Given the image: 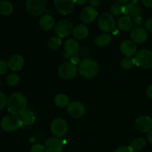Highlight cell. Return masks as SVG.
Returning a JSON list of instances; mask_svg holds the SVG:
<instances>
[{
    "label": "cell",
    "mask_w": 152,
    "mask_h": 152,
    "mask_svg": "<svg viewBox=\"0 0 152 152\" xmlns=\"http://www.w3.org/2000/svg\"><path fill=\"white\" fill-rule=\"evenodd\" d=\"M7 108L10 114L20 116L27 108V99L25 95L20 92L11 94L7 99Z\"/></svg>",
    "instance_id": "1"
},
{
    "label": "cell",
    "mask_w": 152,
    "mask_h": 152,
    "mask_svg": "<svg viewBox=\"0 0 152 152\" xmlns=\"http://www.w3.org/2000/svg\"><path fill=\"white\" fill-rule=\"evenodd\" d=\"M99 67L97 62L92 59H84L79 65L78 71L85 79H92L96 77L99 73Z\"/></svg>",
    "instance_id": "2"
},
{
    "label": "cell",
    "mask_w": 152,
    "mask_h": 152,
    "mask_svg": "<svg viewBox=\"0 0 152 152\" xmlns=\"http://www.w3.org/2000/svg\"><path fill=\"white\" fill-rule=\"evenodd\" d=\"M0 126L3 131L6 132H13L20 129L22 124L21 119L19 116L8 114L1 119L0 122Z\"/></svg>",
    "instance_id": "3"
},
{
    "label": "cell",
    "mask_w": 152,
    "mask_h": 152,
    "mask_svg": "<svg viewBox=\"0 0 152 152\" xmlns=\"http://www.w3.org/2000/svg\"><path fill=\"white\" fill-rule=\"evenodd\" d=\"M115 19L114 16L109 13H103L99 16L98 19V27L105 34L114 32L116 30Z\"/></svg>",
    "instance_id": "4"
},
{
    "label": "cell",
    "mask_w": 152,
    "mask_h": 152,
    "mask_svg": "<svg viewBox=\"0 0 152 152\" xmlns=\"http://www.w3.org/2000/svg\"><path fill=\"white\" fill-rule=\"evenodd\" d=\"M134 65L138 67L149 69L152 68V52L151 50L143 49L136 53V56L133 59Z\"/></svg>",
    "instance_id": "5"
},
{
    "label": "cell",
    "mask_w": 152,
    "mask_h": 152,
    "mask_svg": "<svg viewBox=\"0 0 152 152\" xmlns=\"http://www.w3.org/2000/svg\"><path fill=\"white\" fill-rule=\"evenodd\" d=\"M46 0H28L26 1V9L31 16H40L45 9Z\"/></svg>",
    "instance_id": "6"
},
{
    "label": "cell",
    "mask_w": 152,
    "mask_h": 152,
    "mask_svg": "<svg viewBox=\"0 0 152 152\" xmlns=\"http://www.w3.org/2000/svg\"><path fill=\"white\" fill-rule=\"evenodd\" d=\"M51 133L56 137H64L68 131V125L65 120L62 118H56L50 124Z\"/></svg>",
    "instance_id": "7"
},
{
    "label": "cell",
    "mask_w": 152,
    "mask_h": 152,
    "mask_svg": "<svg viewBox=\"0 0 152 152\" xmlns=\"http://www.w3.org/2000/svg\"><path fill=\"white\" fill-rule=\"evenodd\" d=\"M55 33L59 38H65L68 37L73 32V25L70 21L62 19L57 22L54 27Z\"/></svg>",
    "instance_id": "8"
},
{
    "label": "cell",
    "mask_w": 152,
    "mask_h": 152,
    "mask_svg": "<svg viewBox=\"0 0 152 152\" xmlns=\"http://www.w3.org/2000/svg\"><path fill=\"white\" fill-rule=\"evenodd\" d=\"M77 74V67L71 62L62 63L58 68V74L63 80H71L76 77Z\"/></svg>",
    "instance_id": "9"
},
{
    "label": "cell",
    "mask_w": 152,
    "mask_h": 152,
    "mask_svg": "<svg viewBox=\"0 0 152 152\" xmlns=\"http://www.w3.org/2000/svg\"><path fill=\"white\" fill-rule=\"evenodd\" d=\"M67 111L71 117L74 118H81L86 114V108L84 105L78 101L69 102L67 106Z\"/></svg>",
    "instance_id": "10"
},
{
    "label": "cell",
    "mask_w": 152,
    "mask_h": 152,
    "mask_svg": "<svg viewBox=\"0 0 152 152\" xmlns=\"http://www.w3.org/2000/svg\"><path fill=\"white\" fill-rule=\"evenodd\" d=\"M44 148L45 152H63V140L59 137H50L45 141Z\"/></svg>",
    "instance_id": "11"
},
{
    "label": "cell",
    "mask_w": 152,
    "mask_h": 152,
    "mask_svg": "<svg viewBox=\"0 0 152 152\" xmlns=\"http://www.w3.org/2000/svg\"><path fill=\"white\" fill-rule=\"evenodd\" d=\"M98 12L96 8L91 6L83 7L80 13V20L85 24H90L97 18Z\"/></svg>",
    "instance_id": "12"
},
{
    "label": "cell",
    "mask_w": 152,
    "mask_h": 152,
    "mask_svg": "<svg viewBox=\"0 0 152 152\" xmlns=\"http://www.w3.org/2000/svg\"><path fill=\"white\" fill-rule=\"evenodd\" d=\"M75 1L72 0H56L54 5L56 10L62 15H68L73 11Z\"/></svg>",
    "instance_id": "13"
},
{
    "label": "cell",
    "mask_w": 152,
    "mask_h": 152,
    "mask_svg": "<svg viewBox=\"0 0 152 152\" xmlns=\"http://www.w3.org/2000/svg\"><path fill=\"white\" fill-rule=\"evenodd\" d=\"M137 1H129L124 6V14L131 18H136L137 16H140L142 14V10L140 6L137 4Z\"/></svg>",
    "instance_id": "14"
},
{
    "label": "cell",
    "mask_w": 152,
    "mask_h": 152,
    "mask_svg": "<svg viewBox=\"0 0 152 152\" xmlns=\"http://www.w3.org/2000/svg\"><path fill=\"white\" fill-rule=\"evenodd\" d=\"M137 129L142 133H149L152 130V119L148 116H140L135 121Z\"/></svg>",
    "instance_id": "15"
},
{
    "label": "cell",
    "mask_w": 152,
    "mask_h": 152,
    "mask_svg": "<svg viewBox=\"0 0 152 152\" xmlns=\"http://www.w3.org/2000/svg\"><path fill=\"white\" fill-rule=\"evenodd\" d=\"M120 49L121 53L126 57H131L137 53V46L136 43L130 39H126L120 44Z\"/></svg>",
    "instance_id": "16"
},
{
    "label": "cell",
    "mask_w": 152,
    "mask_h": 152,
    "mask_svg": "<svg viewBox=\"0 0 152 152\" xmlns=\"http://www.w3.org/2000/svg\"><path fill=\"white\" fill-rule=\"evenodd\" d=\"M7 66L12 71H19L23 68L25 59L20 54H13L7 60Z\"/></svg>",
    "instance_id": "17"
},
{
    "label": "cell",
    "mask_w": 152,
    "mask_h": 152,
    "mask_svg": "<svg viewBox=\"0 0 152 152\" xmlns=\"http://www.w3.org/2000/svg\"><path fill=\"white\" fill-rule=\"evenodd\" d=\"M131 38L135 43H144L148 39V34L144 28L135 27L131 31Z\"/></svg>",
    "instance_id": "18"
},
{
    "label": "cell",
    "mask_w": 152,
    "mask_h": 152,
    "mask_svg": "<svg viewBox=\"0 0 152 152\" xmlns=\"http://www.w3.org/2000/svg\"><path fill=\"white\" fill-rule=\"evenodd\" d=\"M65 51L68 56H75L80 51V44L74 39H69L67 40L64 45Z\"/></svg>",
    "instance_id": "19"
},
{
    "label": "cell",
    "mask_w": 152,
    "mask_h": 152,
    "mask_svg": "<svg viewBox=\"0 0 152 152\" xmlns=\"http://www.w3.org/2000/svg\"><path fill=\"white\" fill-rule=\"evenodd\" d=\"M39 25L40 28L43 31H48L53 29L55 27V21L53 16L50 15H45L41 17L39 22Z\"/></svg>",
    "instance_id": "20"
},
{
    "label": "cell",
    "mask_w": 152,
    "mask_h": 152,
    "mask_svg": "<svg viewBox=\"0 0 152 152\" xmlns=\"http://www.w3.org/2000/svg\"><path fill=\"white\" fill-rule=\"evenodd\" d=\"M72 34L75 39L78 40H83L87 38L89 34V31L86 25L80 24L74 28Z\"/></svg>",
    "instance_id": "21"
},
{
    "label": "cell",
    "mask_w": 152,
    "mask_h": 152,
    "mask_svg": "<svg viewBox=\"0 0 152 152\" xmlns=\"http://www.w3.org/2000/svg\"><path fill=\"white\" fill-rule=\"evenodd\" d=\"M117 25L120 30L123 31H129L133 28V19L127 16H121L117 19Z\"/></svg>",
    "instance_id": "22"
},
{
    "label": "cell",
    "mask_w": 152,
    "mask_h": 152,
    "mask_svg": "<svg viewBox=\"0 0 152 152\" xmlns=\"http://www.w3.org/2000/svg\"><path fill=\"white\" fill-rule=\"evenodd\" d=\"M112 40V37L109 34H101L95 38L94 42L98 47H105L109 45Z\"/></svg>",
    "instance_id": "23"
},
{
    "label": "cell",
    "mask_w": 152,
    "mask_h": 152,
    "mask_svg": "<svg viewBox=\"0 0 152 152\" xmlns=\"http://www.w3.org/2000/svg\"><path fill=\"white\" fill-rule=\"evenodd\" d=\"M19 117H20L22 124L25 126H31L34 124L36 120L34 113L31 111H27V110L24 111Z\"/></svg>",
    "instance_id": "24"
},
{
    "label": "cell",
    "mask_w": 152,
    "mask_h": 152,
    "mask_svg": "<svg viewBox=\"0 0 152 152\" xmlns=\"http://www.w3.org/2000/svg\"><path fill=\"white\" fill-rule=\"evenodd\" d=\"M13 11V6L11 2L6 0H0V14L9 16Z\"/></svg>",
    "instance_id": "25"
},
{
    "label": "cell",
    "mask_w": 152,
    "mask_h": 152,
    "mask_svg": "<svg viewBox=\"0 0 152 152\" xmlns=\"http://www.w3.org/2000/svg\"><path fill=\"white\" fill-rule=\"evenodd\" d=\"M145 144H146V142L143 138H137L131 142L129 147L133 152H138L145 148Z\"/></svg>",
    "instance_id": "26"
},
{
    "label": "cell",
    "mask_w": 152,
    "mask_h": 152,
    "mask_svg": "<svg viewBox=\"0 0 152 152\" xmlns=\"http://www.w3.org/2000/svg\"><path fill=\"white\" fill-rule=\"evenodd\" d=\"M55 104L56 106L59 108H64L65 106H68L69 104V99L67 96V95L63 94H59L55 96Z\"/></svg>",
    "instance_id": "27"
},
{
    "label": "cell",
    "mask_w": 152,
    "mask_h": 152,
    "mask_svg": "<svg viewBox=\"0 0 152 152\" xmlns=\"http://www.w3.org/2000/svg\"><path fill=\"white\" fill-rule=\"evenodd\" d=\"M62 45V39L57 36L51 37L48 41V46L51 50H58Z\"/></svg>",
    "instance_id": "28"
},
{
    "label": "cell",
    "mask_w": 152,
    "mask_h": 152,
    "mask_svg": "<svg viewBox=\"0 0 152 152\" xmlns=\"http://www.w3.org/2000/svg\"><path fill=\"white\" fill-rule=\"evenodd\" d=\"M110 11H111V15L116 16H120L124 13V6L123 4H120L117 2L111 4V7H110Z\"/></svg>",
    "instance_id": "29"
},
{
    "label": "cell",
    "mask_w": 152,
    "mask_h": 152,
    "mask_svg": "<svg viewBox=\"0 0 152 152\" xmlns=\"http://www.w3.org/2000/svg\"><path fill=\"white\" fill-rule=\"evenodd\" d=\"M19 77L15 73H11V74H9L7 77V85L10 87H14V86H16L19 83Z\"/></svg>",
    "instance_id": "30"
},
{
    "label": "cell",
    "mask_w": 152,
    "mask_h": 152,
    "mask_svg": "<svg viewBox=\"0 0 152 152\" xmlns=\"http://www.w3.org/2000/svg\"><path fill=\"white\" fill-rule=\"evenodd\" d=\"M120 65L123 69L129 70L133 68L134 65V62L133 59H132L131 57H125L121 60Z\"/></svg>",
    "instance_id": "31"
},
{
    "label": "cell",
    "mask_w": 152,
    "mask_h": 152,
    "mask_svg": "<svg viewBox=\"0 0 152 152\" xmlns=\"http://www.w3.org/2000/svg\"><path fill=\"white\" fill-rule=\"evenodd\" d=\"M7 99L5 94L0 91V110L3 109L7 105Z\"/></svg>",
    "instance_id": "32"
},
{
    "label": "cell",
    "mask_w": 152,
    "mask_h": 152,
    "mask_svg": "<svg viewBox=\"0 0 152 152\" xmlns=\"http://www.w3.org/2000/svg\"><path fill=\"white\" fill-rule=\"evenodd\" d=\"M31 152H45V151L44 145L41 144H35L31 148Z\"/></svg>",
    "instance_id": "33"
},
{
    "label": "cell",
    "mask_w": 152,
    "mask_h": 152,
    "mask_svg": "<svg viewBox=\"0 0 152 152\" xmlns=\"http://www.w3.org/2000/svg\"><path fill=\"white\" fill-rule=\"evenodd\" d=\"M7 68H8V66H7V62H4V60L0 59V76L5 74V72L7 70Z\"/></svg>",
    "instance_id": "34"
},
{
    "label": "cell",
    "mask_w": 152,
    "mask_h": 152,
    "mask_svg": "<svg viewBox=\"0 0 152 152\" xmlns=\"http://www.w3.org/2000/svg\"><path fill=\"white\" fill-rule=\"evenodd\" d=\"M114 152H133L129 146H121L114 151Z\"/></svg>",
    "instance_id": "35"
},
{
    "label": "cell",
    "mask_w": 152,
    "mask_h": 152,
    "mask_svg": "<svg viewBox=\"0 0 152 152\" xmlns=\"http://www.w3.org/2000/svg\"><path fill=\"white\" fill-rule=\"evenodd\" d=\"M145 31H148L149 32H152V19H149L145 22Z\"/></svg>",
    "instance_id": "36"
},
{
    "label": "cell",
    "mask_w": 152,
    "mask_h": 152,
    "mask_svg": "<svg viewBox=\"0 0 152 152\" xmlns=\"http://www.w3.org/2000/svg\"><path fill=\"white\" fill-rule=\"evenodd\" d=\"M71 62L73 64V65H78V64L80 65V62H81V61H80V57H79L78 56H77V55H75V56H71Z\"/></svg>",
    "instance_id": "37"
},
{
    "label": "cell",
    "mask_w": 152,
    "mask_h": 152,
    "mask_svg": "<svg viewBox=\"0 0 152 152\" xmlns=\"http://www.w3.org/2000/svg\"><path fill=\"white\" fill-rule=\"evenodd\" d=\"M133 22H134V25H137V27H140V25L142 24V19L141 16H137V17L134 18L133 19Z\"/></svg>",
    "instance_id": "38"
},
{
    "label": "cell",
    "mask_w": 152,
    "mask_h": 152,
    "mask_svg": "<svg viewBox=\"0 0 152 152\" xmlns=\"http://www.w3.org/2000/svg\"><path fill=\"white\" fill-rule=\"evenodd\" d=\"M142 3L147 7H152V0H142Z\"/></svg>",
    "instance_id": "39"
},
{
    "label": "cell",
    "mask_w": 152,
    "mask_h": 152,
    "mask_svg": "<svg viewBox=\"0 0 152 152\" xmlns=\"http://www.w3.org/2000/svg\"><path fill=\"white\" fill-rule=\"evenodd\" d=\"M146 94L149 98L152 99V84L150 85L146 89Z\"/></svg>",
    "instance_id": "40"
},
{
    "label": "cell",
    "mask_w": 152,
    "mask_h": 152,
    "mask_svg": "<svg viewBox=\"0 0 152 152\" xmlns=\"http://www.w3.org/2000/svg\"><path fill=\"white\" fill-rule=\"evenodd\" d=\"M88 3L90 4V6L94 7L99 5V4H100V1H97V0H92V1H89Z\"/></svg>",
    "instance_id": "41"
},
{
    "label": "cell",
    "mask_w": 152,
    "mask_h": 152,
    "mask_svg": "<svg viewBox=\"0 0 152 152\" xmlns=\"http://www.w3.org/2000/svg\"><path fill=\"white\" fill-rule=\"evenodd\" d=\"M88 2V1H86V0H81V1H75V3H77L79 5H83V4H86V3Z\"/></svg>",
    "instance_id": "42"
},
{
    "label": "cell",
    "mask_w": 152,
    "mask_h": 152,
    "mask_svg": "<svg viewBox=\"0 0 152 152\" xmlns=\"http://www.w3.org/2000/svg\"><path fill=\"white\" fill-rule=\"evenodd\" d=\"M148 141H149L150 143H151L152 145V130L149 132V133H148Z\"/></svg>",
    "instance_id": "43"
},
{
    "label": "cell",
    "mask_w": 152,
    "mask_h": 152,
    "mask_svg": "<svg viewBox=\"0 0 152 152\" xmlns=\"http://www.w3.org/2000/svg\"><path fill=\"white\" fill-rule=\"evenodd\" d=\"M1 79H0V86H1Z\"/></svg>",
    "instance_id": "44"
}]
</instances>
